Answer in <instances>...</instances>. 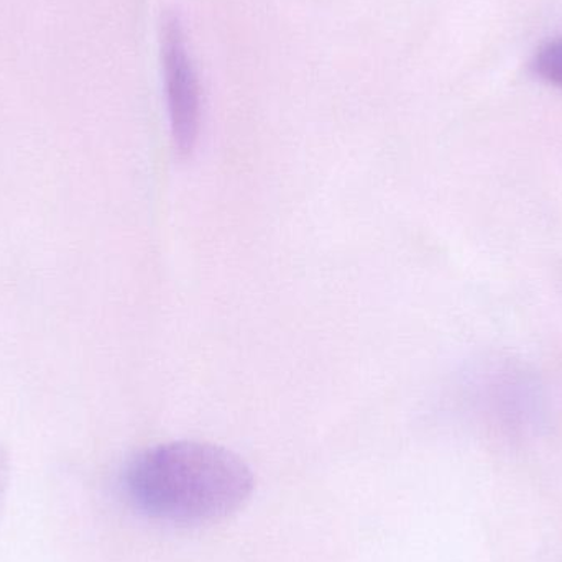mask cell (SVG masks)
Returning <instances> with one entry per match:
<instances>
[{
    "label": "cell",
    "instance_id": "6da1fadb",
    "mask_svg": "<svg viewBox=\"0 0 562 562\" xmlns=\"http://www.w3.org/2000/svg\"><path fill=\"white\" fill-rule=\"evenodd\" d=\"M256 481L240 456L223 446L173 441L145 449L125 469L131 504L154 520L206 525L236 514Z\"/></svg>",
    "mask_w": 562,
    "mask_h": 562
},
{
    "label": "cell",
    "instance_id": "7a4b0ae2",
    "mask_svg": "<svg viewBox=\"0 0 562 562\" xmlns=\"http://www.w3.org/2000/svg\"><path fill=\"white\" fill-rule=\"evenodd\" d=\"M160 56L171 140L178 157L188 158L200 142L203 91L187 32L177 15H168L161 23Z\"/></svg>",
    "mask_w": 562,
    "mask_h": 562
},
{
    "label": "cell",
    "instance_id": "3957f363",
    "mask_svg": "<svg viewBox=\"0 0 562 562\" xmlns=\"http://www.w3.org/2000/svg\"><path fill=\"white\" fill-rule=\"evenodd\" d=\"M535 71L544 81L562 89V38L548 43L535 59Z\"/></svg>",
    "mask_w": 562,
    "mask_h": 562
}]
</instances>
